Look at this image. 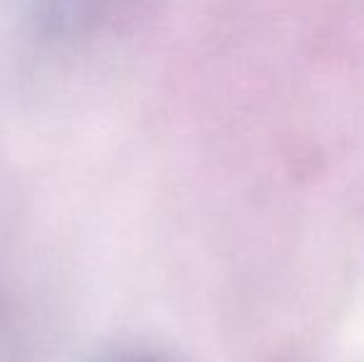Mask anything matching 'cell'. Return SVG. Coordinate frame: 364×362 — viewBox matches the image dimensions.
<instances>
[{"instance_id": "6da1fadb", "label": "cell", "mask_w": 364, "mask_h": 362, "mask_svg": "<svg viewBox=\"0 0 364 362\" xmlns=\"http://www.w3.org/2000/svg\"><path fill=\"white\" fill-rule=\"evenodd\" d=\"M127 362H156V360H127Z\"/></svg>"}]
</instances>
